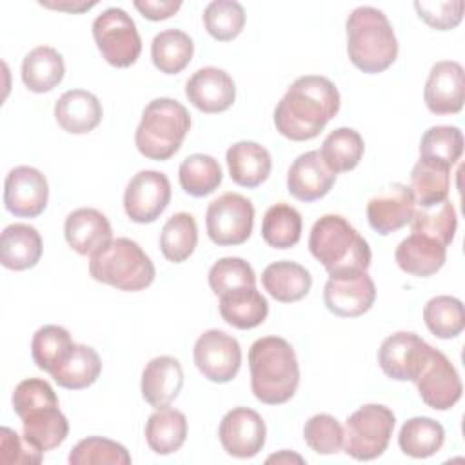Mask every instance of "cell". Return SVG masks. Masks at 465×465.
Masks as SVG:
<instances>
[{
  "label": "cell",
  "mask_w": 465,
  "mask_h": 465,
  "mask_svg": "<svg viewBox=\"0 0 465 465\" xmlns=\"http://www.w3.org/2000/svg\"><path fill=\"white\" fill-rule=\"evenodd\" d=\"M340 111L336 85L320 74L296 78L274 109L276 131L292 140L307 142L316 138L331 118Z\"/></svg>",
  "instance_id": "obj_1"
},
{
  "label": "cell",
  "mask_w": 465,
  "mask_h": 465,
  "mask_svg": "<svg viewBox=\"0 0 465 465\" xmlns=\"http://www.w3.org/2000/svg\"><path fill=\"white\" fill-rule=\"evenodd\" d=\"M251 389L258 401L282 405L300 385V367L292 345L280 336L258 338L249 349Z\"/></svg>",
  "instance_id": "obj_2"
},
{
  "label": "cell",
  "mask_w": 465,
  "mask_h": 465,
  "mask_svg": "<svg viewBox=\"0 0 465 465\" xmlns=\"http://www.w3.org/2000/svg\"><path fill=\"white\" fill-rule=\"evenodd\" d=\"M347 54L352 65L367 74L385 71L398 58V40L387 15L360 5L345 20Z\"/></svg>",
  "instance_id": "obj_3"
},
{
  "label": "cell",
  "mask_w": 465,
  "mask_h": 465,
  "mask_svg": "<svg viewBox=\"0 0 465 465\" xmlns=\"http://www.w3.org/2000/svg\"><path fill=\"white\" fill-rule=\"evenodd\" d=\"M309 251L329 276L367 271L372 258L367 240L340 214H325L314 222L309 234Z\"/></svg>",
  "instance_id": "obj_4"
},
{
  "label": "cell",
  "mask_w": 465,
  "mask_h": 465,
  "mask_svg": "<svg viewBox=\"0 0 465 465\" xmlns=\"http://www.w3.org/2000/svg\"><path fill=\"white\" fill-rule=\"evenodd\" d=\"M189 129L191 114L178 100L154 98L142 113L134 145L142 156L165 162L180 151Z\"/></svg>",
  "instance_id": "obj_5"
},
{
  "label": "cell",
  "mask_w": 465,
  "mask_h": 465,
  "mask_svg": "<svg viewBox=\"0 0 465 465\" xmlns=\"http://www.w3.org/2000/svg\"><path fill=\"white\" fill-rule=\"evenodd\" d=\"M93 280L127 292L147 289L156 276L145 251L131 238H113L89 258Z\"/></svg>",
  "instance_id": "obj_6"
},
{
  "label": "cell",
  "mask_w": 465,
  "mask_h": 465,
  "mask_svg": "<svg viewBox=\"0 0 465 465\" xmlns=\"http://www.w3.org/2000/svg\"><path fill=\"white\" fill-rule=\"evenodd\" d=\"M394 425L396 416L389 407L367 403L347 418L343 450L358 461L374 460L387 450Z\"/></svg>",
  "instance_id": "obj_7"
},
{
  "label": "cell",
  "mask_w": 465,
  "mask_h": 465,
  "mask_svg": "<svg viewBox=\"0 0 465 465\" xmlns=\"http://www.w3.org/2000/svg\"><path fill=\"white\" fill-rule=\"evenodd\" d=\"M93 38L102 58L113 67H131L142 53L134 20L120 7H107L93 22Z\"/></svg>",
  "instance_id": "obj_8"
},
{
  "label": "cell",
  "mask_w": 465,
  "mask_h": 465,
  "mask_svg": "<svg viewBox=\"0 0 465 465\" xmlns=\"http://www.w3.org/2000/svg\"><path fill=\"white\" fill-rule=\"evenodd\" d=\"M254 225V207L240 193H223L205 211V227L216 245H240L249 240Z\"/></svg>",
  "instance_id": "obj_9"
},
{
  "label": "cell",
  "mask_w": 465,
  "mask_h": 465,
  "mask_svg": "<svg viewBox=\"0 0 465 465\" xmlns=\"http://www.w3.org/2000/svg\"><path fill=\"white\" fill-rule=\"evenodd\" d=\"M193 358L203 378L214 383H227L240 371L242 347L234 336L220 329H209L194 341Z\"/></svg>",
  "instance_id": "obj_10"
},
{
  "label": "cell",
  "mask_w": 465,
  "mask_h": 465,
  "mask_svg": "<svg viewBox=\"0 0 465 465\" xmlns=\"http://www.w3.org/2000/svg\"><path fill=\"white\" fill-rule=\"evenodd\" d=\"M430 352L432 347L416 332L398 331L381 341L378 363L387 378L414 383Z\"/></svg>",
  "instance_id": "obj_11"
},
{
  "label": "cell",
  "mask_w": 465,
  "mask_h": 465,
  "mask_svg": "<svg viewBox=\"0 0 465 465\" xmlns=\"http://www.w3.org/2000/svg\"><path fill=\"white\" fill-rule=\"evenodd\" d=\"M171 202V182L167 174L153 169L136 173L124 193V209L134 223H153Z\"/></svg>",
  "instance_id": "obj_12"
},
{
  "label": "cell",
  "mask_w": 465,
  "mask_h": 465,
  "mask_svg": "<svg viewBox=\"0 0 465 465\" xmlns=\"http://www.w3.org/2000/svg\"><path fill=\"white\" fill-rule=\"evenodd\" d=\"M376 300V285L367 271L331 274L323 287L325 307L341 318L365 314Z\"/></svg>",
  "instance_id": "obj_13"
},
{
  "label": "cell",
  "mask_w": 465,
  "mask_h": 465,
  "mask_svg": "<svg viewBox=\"0 0 465 465\" xmlns=\"http://www.w3.org/2000/svg\"><path fill=\"white\" fill-rule=\"evenodd\" d=\"M414 383L421 401L434 411H449L458 403L463 392L456 367L441 351L434 347Z\"/></svg>",
  "instance_id": "obj_14"
},
{
  "label": "cell",
  "mask_w": 465,
  "mask_h": 465,
  "mask_svg": "<svg viewBox=\"0 0 465 465\" xmlns=\"http://www.w3.org/2000/svg\"><path fill=\"white\" fill-rule=\"evenodd\" d=\"M49 200V183L42 171L31 165L11 169L4 182V205L18 218H36Z\"/></svg>",
  "instance_id": "obj_15"
},
{
  "label": "cell",
  "mask_w": 465,
  "mask_h": 465,
  "mask_svg": "<svg viewBox=\"0 0 465 465\" xmlns=\"http://www.w3.org/2000/svg\"><path fill=\"white\" fill-rule=\"evenodd\" d=\"M265 421L249 407H234L223 414L218 438L223 450L234 458H252L265 445Z\"/></svg>",
  "instance_id": "obj_16"
},
{
  "label": "cell",
  "mask_w": 465,
  "mask_h": 465,
  "mask_svg": "<svg viewBox=\"0 0 465 465\" xmlns=\"http://www.w3.org/2000/svg\"><path fill=\"white\" fill-rule=\"evenodd\" d=\"M423 100L432 114H456L465 100V73L454 60L436 62L427 76Z\"/></svg>",
  "instance_id": "obj_17"
},
{
  "label": "cell",
  "mask_w": 465,
  "mask_h": 465,
  "mask_svg": "<svg viewBox=\"0 0 465 465\" xmlns=\"http://www.w3.org/2000/svg\"><path fill=\"white\" fill-rule=\"evenodd\" d=\"M416 202L409 185L394 182L367 202V222L381 236L396 232L411 222Z\"/></svg>",
  "instance_id": "obj_18"
},
{
  "label": "cell",
  "mask_w": 465,
  "mask_h": 465,
  "mask_svg": "<svg viewBox=\"0 0 465 465\" xmlns=\"http://www.w3.org/2000/svg\"><path fill=\"white\" fill-rule=\"evenodd\" d=\"M185 96L202 113H223L234 104L236 85L227 71L209 65L191 74L185 84Z\"/></svg>",
  "instance_id": "obj_19"
},
{
  "label": "cell",
  "mask_w": 465,
  "mask_h": 465,
  "mask_svg": "<svg viewBox=\"0 0 465 465\" xmlns=\"http://www.w3.org/2000/svg\"><path fill=\"white\" fill-rule=\"evenodd\" d=\"M336 174L327 167L320 151L300 154L287 171V191L300 202H316L334 185Z\"/></svg>",
  "instance_id": "obj_20"
},
{
  "label": "cell",
  "mask_w": 465,
  "mask_h": 465,
  "mask_svg": "<svg viewBox=\"0 0 465 465\" xmlns=\"http://www.w3.org/2000/svg\"><path fill=\"white\" fill-rule=\"evenodd\" d=\"M64 236L73 251L91 256L113 240V229L104 213L93 207H80L67 214Z\"/></svg>",
  "instance_id": "obj_21"
},
{
  "label": "cell",
  "mask_w": 465,
  "mask_h": 465,
  "mask_svg": "<svg viewBox=\"0 0 465 465\" xmlns=\"http://www.w3.org/2000/svg\"><path fill=\"white\" fill-rule=\"evenodd\" d=\"M183 385V371L174 356L153 358L142 372V396L154 407H169L180 394Z\"/></svg>",
  "instance_id": "obj_22"
},
{
  "label": "cell",
  "mask_w": 465,
  "mask_h": 465,
  "mask_svg": "<svg viewBox=\"0 0 465 465\" xmlns=\"http://www.w3.org/2000/svg\"><path fill=\"white\" fill-rule=\"evenodd\" d=\"M100 100L85 89H69L54 104L56 124L71 134H87L102 122Z\"/></svg>",
  "instance_id": "obj_23"
},
{
  "label": "cell",
  "mask_w": 465,
  "mask_h": 465,
  "mask_svg": "<svg viewBox=\"0 0 465 465\" xmlns=\"http://www.w3.org/2000/svg\"><path fill=\"white\" fill-rule=\"evenodd\" d=\"M225 162L229 167L231 180L247 189H254L262 185L272 167V160L269 151L258 142L242 140L232 143L225 153Z\"/></svg>",
  "instance_id": "obj_24"
},
{
  "label": "cell",
  "mask_w": 465,
  "mask_h": 465,
  "mask_svg": "<svg viewBox=\"0 0 465 465\" xmlns=\"http://www.w3.org/2000/svg\"><path fill=\"white\" fill-rule=\"evenodd\" d=\"M394 260L403 272L427 278L443 267L447 260V247L425 234L411 232L396 247Z\"/></svg>",
  "instance_id": "obj_25"
},
{
  "label": "cell",
  "mask_w": 465,
  "mask_h": 465,
  "mask_svg": "<svg viewBox=\"0 0 465 465\" xmlns=\"http://www.w3.org/2000/svg\"><path fill=\"white\" fill-rule=\"evenodd\" d=\"M100 372L102 360L98 352L89 345L73 343L49 374L60 387L69 391H80L93 385L98 380Z\"/></svg>",
  "instance_id": "obj_26"
},
{
  "label": "cell",
  "mask_w": 465,
  "mask_h": 465,
  "mask_svg": "<svg viewBox=\"0 0 465 465\" xmlns=\"http://www.w3.org/2000/svg\"><path fill=\"white\" fill-rule=\"evenodd\" d=\"M42 236L29 223H11L0 236V263L11 271H25L42 256Z\"/></svg>",
  "instance_id": "obj_27"
},
{
  "label": "cell",
  "mask_w": 465,
  "mask_h": 465,
  "mask_svg": "<svg viewBox=\"0 0 465 465\" xmlns=\"http://www.w3.org/2000/svg\"><path fill=\"white\" fill-rule=\"evenodd\" d=\"M220 314L234 329L247 331L265 322L269 314L267 298L256 287H238L218 296Z\"/></svg>",
  "instance_id": "obj_28"
},
{
  "label": "cell",
  "mask_w": 465,
  "mask_h": 465,
  "mask_svg": "<svg viewBox=\"0 0 465 465\" xmlns=\"http://www.w3.org/2000/svg\"><path fill=\"white\" fill-rule=\"evenodd\" d=\"M262 285L276 302L292 303L305 298L312 287L311 272L289 260L269 263L262 272Z\"/></svg>",
  "instance_id": "obj_29"
},
{
  "label": "cell",
  "mask_w": 465,
  "mask_h": 465,
  "mask_svg": "<svg viewBox=\"0 0 465 465\" xmlns=\"http://www.w3.org/2000/svg\"><path fill=\"white\" fill-rule=\"evenodd\" d=\"M64 58L51 45H38L22 60V82L33 93L53 91L64 80Z\"/></svg>",
  "instance_id": "obj_30"
},
{
  "label": "cell",
  "mask_w": 465,
  "mask_h": 465,
  "mask_svg": "<svg viewBox=\"0 0 465 465\" xmlns=\"http://www.w3.org/2000/svg\"><path fill=\"white\" fill-rule=\"evenodd\" d=\"M22 427L24 440L42 452L56 449L69 434V421L58 405L42 407L25 414Z\"/></svg>",
  "instance_id": "obj_31"
},
{
  "label": "cell",
  "mask_w": 465,
  "mask_h": 465,
  "mask_svg": "<svg viewBox=\"0 0 465 465\" xmlns=\"http://www.w3.org/2000/svg\"><path fill=\"white\" fill-rule=\"evenodd\" d=\"M187 438V418L183 412L162 407L156 409L145 423V441L160 456L180 450Z\"/></svg>",
  "instance_id": "obj_32"
},
{
  "label": "cell",
  "mask_w": 465,
  "mask_h": 465,
  "mask_svg": "<svg viewBox=\"0 0 465 465\" xmlns=\"http://www.w3.org/2000/svg\"><path fill=\"white\" fill-rule=\"evenodd\" d=\"M411 191L416 202V207H429L447 200L450 189V167L421 158L414 163L411 171Z\"/></svg>",
  "instance_id": "obj_33"
},
{
  "label": "cell",
  "mask_w": 465,
  "mask_h": 465,
  "mask_svg": "<svg viewBox=\"0 0 465 465\" xmlns=\"http://www.w3.org/2000/svg\"><path fill=\"white\" fill-rule=\"evenodd\" d=\"M445 441V429L440 421L427 416L409 418L398 434V445L411 458H429L436 454Z\"/></svg>",
  "instance_id": "obj_34"
},
{
  "label": "cell",
  "mask_w": 465,
  "mask_h": 465,
  "mask_svg": "<svg viewBox=\"0 0 465 465\" xmlns=\"http://www.w3.org/2000/svg\"><path fill=\"white\" fill-rule=\"evenodd\" d=\"M194 53L191 36L180 29L160 31L151 44V58L154 67L163 74L182 73Z\"/></svg>",
  "instance_id": "obj_35"
},
{
  "label": "cell",
  "mask_w": 465,
  "mask_h": 465,
  "mask_svg": "<svg viewBox=\"0 0 465 465\" xmlns=\"http://www.w3.org/2000/svg\"><path fill=\"white\" fill-rule=\"evenodd\" d=\"M365 151V143L361 134L352 127H338L331 131L320 149V156L327 163V167L338 174L352 171Z\"/></svg>",
  "instance_id": "obj_36"
},
{
  "label": "cell",
  "mask_w": 465,
  "mask_h": 465,
  "mask_svg": "<svg viewBox=\"0 0 465 465\" xmlns=\"http://www.w3.org/2000/svg\"><path fill=\"white\" fill-rule=\"evenodd\" d=\"M222 167L211 154H189L178 167L180 187L194 198H203L214 193L222 183Z\"/></svg>",
  "instance_id": "obj_37"
},
{
  "label": "cell",
  "mask_w": 465,
  "mask_h": 465,
  "mask_svg": "<svg viewBox=\"0 0 465 465\" xmlns=\"http://www.w3.org/2000/svg\"><path fill=\"white\" fill-rule=\"evenodd\" d=\"M262 238L274 249L294 247L302 238V214L298 209L285 202L271 205L262 220Z\"/></svg>",
  "instance_id": "obj_38"
},
{
  "label": "cell",
  "mask_w": 465,
  "mask_h": 465,
  "mask_svg": "<svg viewBox=\"0 0 465 465\" xmlns=\"http://www.w3.org/2000/svg\"><path fill=\"white\" fill-rule=\"evenodd\" d=\"M198 227L196 220L189 213L173 214L162 227L160 249L165 260L173 263L185 262L196 249Z\"/></svg>",
  "instance_id": "obj_39"
},
{
  "label": "cell",
  "mask_w": 465,
  "mask_h": 465,
  "mask_svg": "<svg viewBox=\"0 0 465 465\" xmlns=\"http://www.w3.org/2000/svg\"><path fill=\"white\" fill-rule=\"evenodd\" d=\"M409 225H411L412 232L425 234V236L440 242L443 247H447L452 243L456 227H458L454 205L447 198V200L429 205V207H416L411 216Z\"/></svg>",
  "instance_id": "obj_40"
},
{
  "label": "cell",
  "mask_w": 465,
  "mask_h": 465,
  "mask_svg": "<svg viewBox=\"0 0 465 465\" xmlns=\"http://www.w3.org/2000/svg\"><path fill=\"white\" fill-rule=\"evenodd\" d=\"M423 322L436 338H456L465 329L463 303L454 296H434L423 307Z\"/></svg>",
  "instance_id": "obj_41"
},
{
  "label": "cell",
  "mask_w": 465,
  "mask_h": 465,
  "mask_svg": "<svg viewBox=\"0 0 465 465\" xmlns=\"http://www.w3.org/2000/svg\"><path fill=\"white\" fill-rule=\"evenodd\" d=\"M203 25L218 42H231L245 25V9L234 0H213L203 9Z\"/></svg>",
  "instance_id": "obj_42"
},
{
  "label": "cell",
  "mask_w": 465,
  "mask_h": 465,
  "mask_svg": "<svg viewBox=\"0 0 465 465\" xmlns=\"http://www.w3.org/2000/svg\"><path fill=\"white\" fill-rule=\"evenodd\" d=\"M67 460L71 465H129L131 454L118 441L89 436L73 447Z\"/></svg>",
  "instance_id": "obj_43"
},
{
  "label": "cell",
  "mask_w": 465,
  "mask_h": 465,
  "mask_svg": "<svg viewBox=\"0 0 465 465\" xmlns=\"http://www.w3.org/2000/svg\"><path fill=\"white\" fill-rule=\"evenodd\" d=\"M463 153V134L456 125L429 127L420 142V156L452 167Z\"/></svg>",
  "instance_id": "obj_44"
},
{
  "label": "cell",
  "mask_w": 465,
  "mask_h": 465,
  "mask_svg": "<svg viewBox=\"0 0 465 465\" xmlns=\"http://www.w3.org/2000/svg\"><path fill=\"white\" fill-rule=\"evenodd\" d=\"M73 343L69 331L62 325H44L33 334L31 356L40 371L51 372Z\"/></svg>",
  "instance_id": "obj_45"
},
{
  "label": "cell",
  "mask_w": 465,
  "mask_h": 465,
  "mask_svg": "<svg viewBox=\"0 0 465 465\" xmlns=\"http://www.w3.org/2000/svg\"><path fill=\"white\" fill-rule=\"evenodd\" d=\"M207 280L216 296L238 287H256V274L252 267L238 256H225L214 262L209 269Z\"/></svg>",
  "instance_id": "obj_46"
},
{
  "label": "cell",
  "mask_w": 465,
  "mask_h": 465,
  "mask_svg": "<svg viewBox=\"0 0 465 465\" xmlns=\"http://www.w3.org/2000/svg\"><path fill=\"white\" fill-rule=\"evenodd\" d=\"M303 440L316 454H336L343 449V427L331 414H314L303 425Z\"/></svg>",
  "instance_id": "obj_47"
},
{
  "label": "cell",
  "mask_w": 465,
  "mask_h": 465,
  "mask_svg": "<svg viewBox=\"0 0 465 465\" xmlns=\"http://www.w3.org/2000/svg\"><path fill=\"white\" fill-rule=\"evenodd\" d=\"M13 401V411L16 412V416L22 420L25 414L42 409V407H51V405H58V398L56 392L53 391V387L42 380V378H27L22 380L11 396Z\"/></svg>",
  "instance_id": "obj_48"
},
{
  "label": "cell",
  "mask_w": 465,
  "mask_h": 465,
  "mask_svg": "<svg viewBox=\"0 0 465 465\" xmlns=\"http://www.w3.org/2000/svg\"><path fill=\"white\" fill-rule=\"evenodd\" d=\"M463 0L452 2H414L418 16L438 31L454 29L463 18Z\"/></svg>",
  "instance_id": "obj_49"
},
{
  "label": "cell",
  "mask_w": 465,
  "mask_h": 465,
  "mask_svg": "<svg viewBox=\"0 0 465 465\" xmlns=\"http://www.w3.org/2000/svg\"><path fill=\"white\" fill-rule=\"evenodd\" d=\"M42 454H44L42 450L35 449L25 440H22L13 429H9V427L0 429V461L4 465L40 463Z\"/></svg>",
  "instance_id": "obj_50"
},
{
  "label": "cell",
  "mask_w": 465,
  "mask_h": 465,
  "mask_svg": "<svg viewBox=\"0 0 465 465\" xmlns=\"http://www.w3.org/2000/svg\"><path fill=\"white\" fill-rule=\"evenodd\" d=\"M134 7L142 13L143 18L158 22V20H165L169 16H173L180 7L182 2H174V0H136Z\"/></svg>",
  "instance_id": "obj_51"
},
{
  "label": "cell",
  "mask_w": 465,
  "mask_h": 465,
  "mask_svg": "<svg viewBox=\"0 0 465 465\" xmlns=\"http://www.w3.org/2000/svg\"><path fill=\"white\" fill-rule=\"evenodd\" d=\"M40 5L44 7H51V9H60V11H73V13H80V11H87L91 7L96 5V2H91V4H84V2H69V4H51V2H40Z\"/></svg>",
  "instance_id": "obj_52"
},
{
  "label": "cell",
  "mask_w": 465,
  "mask_h": 465,
  "mask_svg": "<svg viewBox=\"0 0 465 465\" xmlns=\"http://www.w3.org/2000/svg\"><path fill=\"white\" fill-rule=\"evenodd\" d=\"M291 460H294V461H298V463H302V461H303V458H302V456L289 454L287 450H283V452H280V454H272V456H269V458H267V461H291Z\"/></svg>",
  "instance_id": "obj_53"
}]
</instances>
